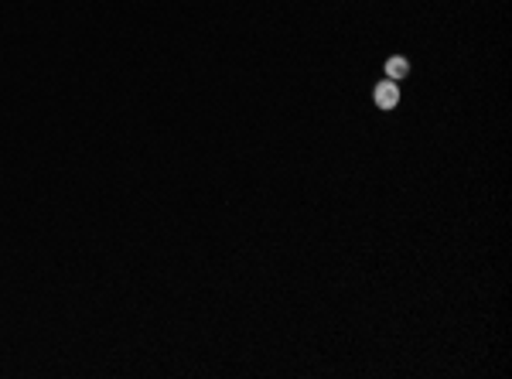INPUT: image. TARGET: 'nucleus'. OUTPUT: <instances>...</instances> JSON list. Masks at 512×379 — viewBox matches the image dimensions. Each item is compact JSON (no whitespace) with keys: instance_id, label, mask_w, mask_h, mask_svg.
Returning <instances> with one entry per match:
<instances>
[{"instance_id":"obj_1","label":"nucleus","mask_w":512,"mask_h":379,"mask_svg":"<svg viewBox=\"0 0 512 379\" xmlns=\"http://www.w3.org/2000/svg\"><path fill=\"white\" fill-rule=\"evenodd\" d=\"M372 99H376L379 110H393L396 103H399V89H396L393 79H390V83H379L376 85V92H372Z\"/></svg>"},{"instance_id":"obj_2","label":"nucleus","mask_w":512,"mask_h":379,"mask_svg":"<svg viewBox=\"0 0 512 379\" xmlns=\"http://www.w3.org/2000/svg\"><path fill=\"white\" fill-rule=\"evenodd\" d=\"M406 72H410V62H406V58H399V55H396V58L386 62V76H390L393 83H396V79H403Z\"/></svg>"}]
</instances>
